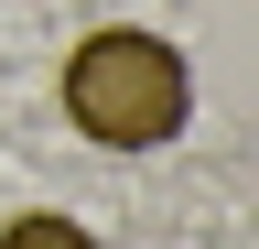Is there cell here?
Here are the masks:
<instances>
[{
    "label": "cell",
    "mask_w": 259,
    "mask_h": 249,
    "mask_svg": "<svg viewBox=\"0 0 259 249\" xmlns=\"http://www.w3.org/2000/svg\"><path fill=\"white\" fill-rule=\"evenodd\" d=\"M54 98H65V119H76V141H97V152H162L194 119V65L162 33L108 22V33H87L76 54H65Z\"/></svg>",
    "instance_id": "cell-1"
},
{
    "label": "cell",
    "mask_w": 259,
    "mask_h": 249,
    "mask_svg": "<svg viewBox=\"0 0 259 249\" xmlns=\"http://www.w3.org/2000/svg\"><path fill=\"white\" fill-rule=\"evenodd\" d=\"M0 249H97L76 217H54V206H32V217H11V228H0Z\"/></svg>",
    "instance_id": "cell-2"
}]
</instances>
